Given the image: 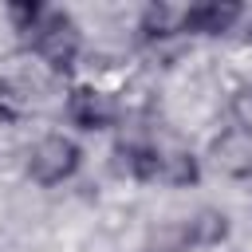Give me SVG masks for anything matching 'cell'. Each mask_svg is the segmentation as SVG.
<instances>
[{
    "mask_svg": "<svg viewBox=\"0 0 252 252\" xmlns=\"http://www.w3.org/2000/svg\"><path fill=\"white\" fill-rule=\"evenodd\" d=\"M79 165H83V146L71 134H55L51 130V134L35 138V146L28 150V177L35 185H43V189L71 181L79 173Z\"/></svg>",
    "mask_w": 252,
    "mask_h": 252,
    "instance_id": "obj_2",
    "label": "cell"
},
{
    "mask_svg": "<svg viewBox=\"0 0 252 252\" xmlns=\"http://www.w3.org/2000/svg\"><path fill=\"white\" fill-rule=\"evenodd\" d=\"M228 232H232V224L220 209H197L181 224V244L185 248H217L228 240Z\"/></svg>",
    "mask_w": 252,
    "mask_h": 252,
    "instance_id": "obj_6",
    "label": "cell"
},
{
    "mask_svg": "<svg viewBox=\"0 0 252 252\" xmlns=\"http://www.w3.org/2000/svg\"><path fill=\"white\" fill-rule=\"evenodd\" d=\"M24 47H28L51 75H67V71L79 63V55H83V32H79V24H75L71 12H63V8H43L39 24L28 32Z\"/></svg>",
    "mask_w": 252,
    "mask_h": 252,
    "instance_id": "obj_1",
    "label": "cell"
},
{
    "mask_svg": "<svg viewBox=\"0 0 252 252\" xmlns=\"http://www.w3.org/2000/svg\"><path fill=\"white\" fill-rule=\"evenodd\" d=\"M228 114H232V126H236V130L252 134V79L240 83V87L232 91V98H228Z\"/></svg>",
    "mask_w": 252,
    "mask_h": 252,
    "instance_id": "obj_10",
    "label": "cell"
},
{
    "mask_svg": "<svg viewBox=\"0 0 252 252\" xmlns=\"http://www.w3.org/2000/svg\"><path fill=\"white\" fill-rule=\"evenodd\" d=\"M12 118H16V110L8 106V94H0V126H4V122H12Z\"/></svg>",
    "mask_w": 252,
    "mask_h": 252,
    "instance_id": "obj_11",
    "label": "cell"
},
{
    "mask_svg": "<svg viewBox=\"0 0 252 252\" xmlns=\"http://www.w3.org/2000/svg\"><path fill=\"white\" fill-rule=\"evenodd\" d=\"M201 181V158L185 146H161V185L189 189Z\"/></svg>",
    "mask_w": 252,
    "mask_h": 252,
    "instance_id": "obj_7",
    "label": "cell"
},
{
    "mask_svg": "<svg viewBox=\"0 0 252 252\" xmlns=\"http://www.w3.org/2000/svg\"><path fill=\"white\" fill-rule=\"evenodd\" d=\"M43 8H47V4H35V0H16V4H8V20H12V32H16L20 39H28V32L39 24Z\"/></svg>",
    "mask_w": 252,
    "mask_h": 252,
    "instance_id": "obj_9",
    "label": "cell"
},
{
    "mask_svg": "<svg viewBox=\"0 0 252 252\" xmlns=\"http://www.w3.org/2000/svg\"><path fill=\"white\" fill-rule=\"evenodd\" d=\"M138 32H142V43H158V39H169V35H181V8H169V4H150L138 20Z\"/></svg>",
    "mask_w": 252,
    "mask_h": 252,
    "instance_id": "obj_8",
    "label": "cell"
},
{
    "mask_svg": "<svg viewBox=\"0 0 252 252\" xmlns=\"http://www.w3.org/2000/svg\"><path fill=\"white\" fill-rule=\"evenodd\" d=\"M209 165L228 181H252V134L228 126L209 142Z\"/></svg>",
    "mask_w": 252,
    "mask_h": 252,
    "instance_id": "obj_4",
    "label": "cell"
},
{
    "mask_svg": "<svg viewBox=\"0 0 252 252\" xmlns=\"http://www.w3.org/2000/svg\"><path fill=\"white\" fill-rule=\"evenodd\" d=\"M63 114L75 130L83 134H98V130H110L118 122V102L114 94H106L102 87H91V83H79L67 91L63 98Z\"/></svg>",
    "mask_w": 252,
    "mask_h": 252,
    "instance_id": "obj_3",
    "label": "cell"
},
{
    "mask_svg": "<svg viewBox=\"0 0 252 252\" xmlns=\"http://www.w3.org/2000/svg\"><path fill=\"white\" fill-rule=\"evenodd\" d=\"M244 20V4L236 0H201L181 8V35H228Z\"/></svg>",
    "mask_w": 252,
    "mask_h": 252,
    "instance_id": "obj_5",
    "label": "cell"
}]
</instances>
